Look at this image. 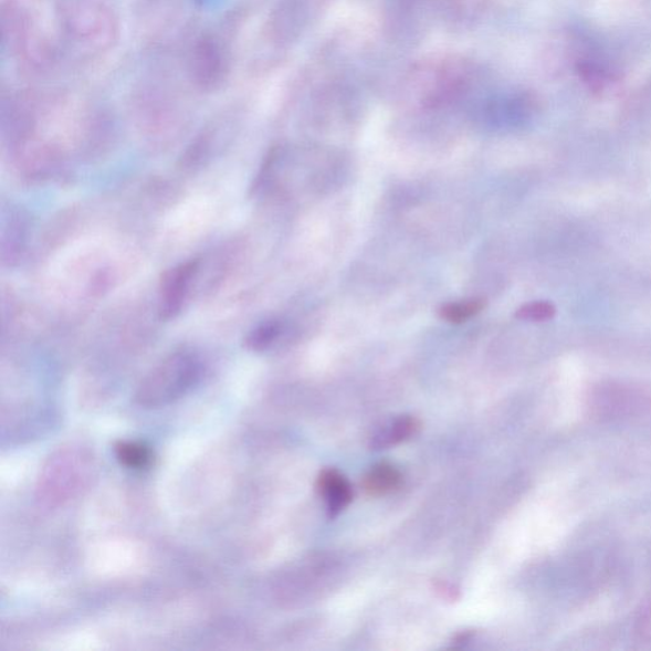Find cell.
<instances>
[{
    "label": "cell",
    "instance_id": "6da1fadb",
    "mask_svg": "<svg viewBox=\"0 0 651 651\" xmlns=\"http://www.w3.org/2000/svg\"><path fill=\"white\" fill-rule=\"evenodd\" d=\"M202 363L197 354L175 351L143 378L135 401L144 408L171 403L192 390L202 376Z\"/></svg>",
    "mask_w": 651,
    "mask_h": 651
},
{
    "label": "cell",
    "instance_id": "7a4b0ae2",
    "mask_svg": "<svg viewBox=\"0 0 651 651\" xmlns=\"http://www.w3.org/2000/svg\"><path fill=\"white\" fill-rule=\"evenodd\" d=\"M200 270L199 260H189L168 270L159 287V316L166 321L180 315Z\"/></svg>",
    "mask_w": 651,
    "mask_h": 651
},
{
    "label": "cell",
    "instance_id": "3957f363",
    "mask_svg": "<svg viewBox=\"0 0 651 651\" xmlns=\"http://www.w3.org/2000/svg\"><path fill=\"white\" fill-rule=\"evenodd\" d=\"M317 490L325 497L328 518H335L353 501V487L340 472L325 470L317 480Z\"/></svg>",
    "mask_w": 651,
    "mask_h": 651
},
{
    "label": "cell",
    "instance_id": "277c9868",
    "mask_svg": "<svg viewBox=\"0 0 651 651\" xmlns=\"http://www.w3.org/2000/svg\"><path fill=\"white\" fill-rule=\"evenodd\" d=\"M419 421L412 417H400L390 422V424L377 431L370 441V448L374 451L387 450L393 445L408 441L417 434Z\"/></svg>",
    "mask_w": 651,
    "mask_h": 651
},
{
    "label": "cell",
    "instance_id": "5b68a950",
    "mask_svg": "<svg viewBox=\"0 0 651 651\" xmlns=\"http://www.w3.org/2000/svg\"><path fill=\"white\" fill-rule=\"evenodd\" d=\"M400 472L390 466V464H378L370 470L368 475L363 480V489L371 496L384 495L392 492L400 485Z\"/></svg>",
    "mask_w": 651,
    "mask_h": 651
},
{
    "label": "cell",
    "instance_id": "8992f818",
    "mask_svg": "<svg viewBox=\"0 0 651 651\" xmlns=\"http://www.w3.org/2000/svg\"><path fill=\"white\" fill-rule=\"evenodd\" d=\"M283 329L284 326L279 319L264 321V323L251 329L244 345L252 351H265L272 348L279 337L282 336Z\"/></svg>",
    "mask_w": 651,
    "mask_h": 651
},
{
    "label": "cell",
    "instance_id": "52a82bcc",
    "mask_svg": "<svg viewBox=\"0 0 651 651\" xmlns=\"http://www.w3.org/2000/svg\"><path fill=\"white\" fill-rule=\"evenodd\" d=\"M116 460L123 466L134 470L146 469L151 461L149 447L140 442L120 441L114 447Z\"/></svg>",
    "mask_w": 651,
    "mask_h": 651
},
{
    "label": "cell",
    "instance_id": "ba28073f",
    "mask_svg": "<svg viewBox=\"0 0 651 651\" xmlns=\"http://www.w3.org/2000/svg\"><path fill=\"white\" fill-rule=\"evenodd\" d=\"M485 308V302L479 298H472L463 302L447 303L439 308V316L447 323L462 324L464 321L479 315Z\"/></svg>",
    "mask_w": 651,
    "mask_h": 651
}]
</instances>
